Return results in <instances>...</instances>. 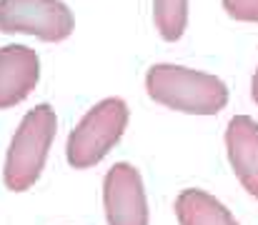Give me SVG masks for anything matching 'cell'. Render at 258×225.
Listing matches in <instances>:
<instances>
[{"label": "cell", "instance_id": "3", "mask_svg": "<svg viewBox=\"0 0 258 225\" xmlns=\"http://www.w3.org/2000/svg\"><path fill=\"white\" fill-rule=\"evenodd\" d=\"M128 115H131L128 105L120 98H105L95 103L68 135L66 143L68 163L76 170H88L98 165L120 140L128 125Z\"/></svg>", "mask_w": 258, "mask_h": 225}, {"label": "cell", "instance_id": "2", "mask_svg": "<svg viewBox=\"0 0 258 225\" xmlns=\"http://www.w3.org/2000/svg\"><path fill=\"white\" fill-rule=\"evenodd\" d=\"M55 133H58V118L48 103H40L25 113L5 155L3 180L8 190L23 193L38 183L48 160V150L55 140Z\"/></svg>", "mask_w": 258, "mask_h": 225}, {"label": "cell", "instance_id": "10", "mask_svg": "<svg viewBox=\"0 0 258 225\" xmlns=\"http://www.w3.org/2000/svg\"><path fill=\"white\" fill-rule=\"evenodd\" d=\"M223 10L233 20L258 23V0H223Z\"/></svg>", "mask_w": 258, "mask_h": 225}, {"label": "cell", "instance_id": "4", "mask_svg": "<svg viewBox=\"0 0 258 225\" xmlns=\"http://www.w3.org/2000/svg\"><path fill=\"white\" fill-rule=\"evenodd\" d=\"M76 18L63 0H0V33L35 35L45 43L66 40Z\"/></svg>", "mask_w": 258, "mask_h": 225}, {"label": "cell", "instance_id": "1", "mask_svg": "<svg viewBox=\"0 0 258 225\" xmlns=\"http://www.w3.org/2000/svg\"><path fill=\"white\" fill-rule=\"evenodd\" d=\"M146 90L156 103L188 115H216L228 103L223 80L173 63L153 65L146 75Z\"/></svg>", "mask_w": 258, "mask_h": 225}, {"label": "cell", "instance_id": "9", "mask_svg": "<svg viewBox=\"0 0 258 225\" xmlns=\"http://www.w3.org/2000/svg\"><path fill=\"white\" fill-rule=\"evenodd\" d=\"M153 23L163 40L175 43L188 23V0H153Z\"/></svg>", "mask_w": 258, "mask_h": 225}, {"label": "cell", "instance_id": "5", "mask_svg": "<svg viewBox=\"0 0 258 225\" xmlns=\"http://www.w3.org/2000/svg\"><path fill=\"white\" fill-rule=\"evenodd\" d=\"M103 208L108 225H148V200L136 165L115 163L105 173Z\"/></svg>", "mask_w": 258, "mask_h": 225}, {"label": "cell", "instance_id": "8", "mask_svg": "<svg viewBox=\"0 0 258 225\" xmlns=\"http://www.w3.org/2000/svg\"><path fill=\"white\" fill-rule=\"evenodd\" d=\"M175 218L180 225H238L221 200L198 188H188L175 198Z\"/></svg>", "mask_w": 258, "mask_h": 225}, {"label": "cell", "instance_id": "7", "mask_svg": "<svg viewBox=\"0 0 258 225\" xmlns=\"http://www.w3.org/2000/svg\"><path fill=\"white\" fill-rule=\"evenodd\" d=\"M226 150L241 185L253 198H258V123L253 118H231L226 128Z\"/></svg>", "mask_w": 258, "mask_h": 225}, {"label": "cell", "instance_id": "6", "mask_svg": "<svg viewBox=\"0 0 258 225\" xmlns=\"http://www.w3.org/2000/svg\"><path fill=\"white\" fill-rule=\"evenodd\" d=\"M40 80L38 53L28 45L0 48V110L23 103Z\"/></svg>", "mask_w": 258, "mask_h": 225}, {"label": "cell", "instance_id": "11", "mask_svg": "<svg viewBox=\"0 0 258 225\" xmlns=\"http://www.w3.org/2000/svg\"><path fill=\"white\" fill-rule=\"evenodd\" d=\"M251 98L256 100L258 105V68H256V75H253V83H251Z\"/></svg>", "mask_w": 258, "mask_h": 225}]
</instances>
